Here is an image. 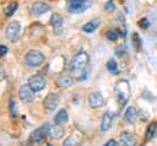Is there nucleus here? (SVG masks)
I'll return each mask as SVG.
<instances>
[{
  "instance_id": "f257e3e1",
  "label": "nucleus",
  "mask_w": 157,
  "mask_h": 146,
  "mask_svg": "<svg viewBox=\"0 0 157 146\" xmlns=\"http://www.w3.org/2000/svg\"><path fill=\"white\" fill-rule=\"evenodd\" d=\"M88 64H90V56L85 52L77 53L70 61V69L76 75L77 80H85L88 74Z\"/></svg>"
},
{
  "instance_id": "f03ea898",
  "label": "nucleus",
  "mask_w": 157,
  "mask_h": 146,
  "mask_svg": "<svg viewBox=\"0 0 157 146\" xmlns=\"http://www.w3.org/2000/svg\"><path fill=\"white\" fill-rule=\"evenodd\" d=\"M115 94H117V98L119 101L120 108L125 107V104L128 103V101L130 98V86H129V82L126 80H120L117 83Z\"/></svg>"
},
{
  "instance_id": "7ed1b4c3",
  "label": "nucleus",
  "mask_w": 157,
  "mask_h": 146,
  "mask_svg": "<svg viewBox=\"0 0 157 146\" xmlns=\"http://www.w3.org/2000/svg\"><path fill=\"white\" fill-rule=\"evenodd\" d=\"M49 126L50 124L49 123H45L43 126L38 128L37 130H34L29 139H28V146H37L38 144H40L43 141V139L45 136H48V131H49Z\"/></svg>"
},
{
  "instance_id": "20e7f679",
  "label": "nucleus",
  "mask_w": 157,
  "mask_h": 146,
  "mask_svg": "<svg viewBox=\"0 0 157 146\" xmlns=\"http://www.w3.org/2000/svg\"><path fill=\"white\" fill-rule=\"evenodd\" d=\"M25 61L28 66H32V67L40 66L44 63V54L37 49L28 50L25 55Z\"/></svg>"
},
{
  "instance_id": "39448f33",
  "label": "nucleus",
  "mask_w": 157,
  "mask_h": 146,
  "mask_svg": "<svg viewBox=\"0 0 157 146\" xmlns=\"http://www.w3.org/2000/svg\"><path fill=\"white\" fill-rule=\"evenodd\" d=\"M18 97H20V101L25 104H28L31 102L34 101L36 98V92L31 88V86L28 83L26 85H22L18 90Z\"/></svg>"
},
{
  "instance_id": "423d86ee",
  "label": "nucleus",
  "mask_w": 157,
  "mask_h": 146,
  "mask_svg": "<svg viewBox=\"0 0 157 146\" xmlns=\"http://www.w3.org/2000/svg\"><path fill=\"white\" fill-rule=\"evenodd\" d=\"M20 31H21V23L18 21H11L6 29H5V36L11 42H16L17 38H18V34H20Z\"/></svg>"
},
{
  "instance_id": "0eeeda50",
  "label": "nucleus",
  "mask_w": 157,
  "mask_h": 146,
  "mask_svg": "<svg viewBox=\"0 0 157 146\" xmlns=\"http://www.w3.org/2000/svg\"><path fill=\"white\" fill-rule=\"evenodd\" d=\"M91 0H75L69 2V11L74 13H81L91 6Z\"/></svg>"
},
{
  "instance_id": "6e6552de",
  "label": "nucleus",
  "mask_w": 157,
  "mask_h": 146,
  "mask_svg": "<svg viewBox=\"0 0 157 146\" xmlns=\"http://www.w3.org/2000/svg\"><path fill=\"white\" fill-rule=\"evenodd\" d=\"M27 83L31 86V88L34 92H39V91L44 90V87H45V79L40 74H36L28 79Z\"/></svg>"
},
{
  "instance_id": "1a4fd4ad",
  "label": "nucleus",
  "mask_w": 157,
  "mask_h": 146,
  "mask_svg": "<svg viewBox=\"0 0 157 146\" xmlns=\"http://www.w3.org/2000/svg\"><path fill=\"white\" fill-rule=\"evenodd\" d=\"M59 101H60L59 94L55 93V92H50V93H48L47 97L44 98V101H43V106H44L45 110H48V112H53V110L58 107Z\"/></svg>"
},
{
  "instance_id": "9d476101",
  "label": "nucleus",
  "mask_w": 157,
  "mask_h": 146,
  "mask_svg": "<svg viewBox=\"0 0 157 146\" xmlns=\"http://www.w3.org/2000/svg\"><path fill=\"white\" fill-rule=\"evenodd\" d=\"M115 119V113L114 112H110V110H107L103 113L102 115V120H101V130L102 131H108L110 128H112V124Z\"/></svg>"
},
{
  "instance_id": "9b49d317",
  "label": "nucleus",
  "mask_w": 157,
  "mask_h": 146,
  "mask_svg": "<svg viewBox=\"0 0 157 146\" xmlns=\"http://www.w3.org/2000/svg\"><path fill=\"white\" fill-rule=\"evenodd\" d=\"M105 99L101 92H92L88 94V104L92 108H99L104 104Z\"/></svg>"
},
{
  "instance_id": "f8f14e48",
  "label": "nucleus",
  "mask_w": 157,
  "mask_h": 146,
  "mask_svg": "<svg viewBox=\"0 0 157 146\" xmlns=\"http://www.w3.org/2000/svg\"><path fill=\"white\" fill-rule=\"evenodd\" d=\"M49 10H50L49 4L44 2V1H34V2L31 5V12H32L33 15H37V16L43 15V13L48 12Z\"/></svg>"
},
{
  "instance_id": "ddd939ff",
  "label": "nucleus",
  "mask_w": 157,
  "mask_h": 146,
  "mask_svg": "<svg viewBox=\"0 0 157 146\" xmlns=\"http://www.w3.org/2000/svg\"><path fill=\"white\" fill-rule=\"evenodd\" d=\"M119 144L121 146H136L137 140H136V136L134 134L124 131L119 136Z\"/></svg>"
},
{
  "instance_id": "4468645a",
  "label": "nucleus",
  "mask_w": 157,
  "mask_h": 146,
  "mask_svg": "<svg viewBox=\"0 0 157 146\" xmlns=\"http://www.w3.org/2000/svg\"><path fill=\"white\" fill-rule=\"evenodd\" d=\"M50 25H52L54 32L58 34V33L61 31V28H63V17H61V15L54 12V13L50 16Z\"/></svg>"
},
{
  "instance_id": "2eb2a0df",
  "label": "nucleus",
  "mask_w": 157,
  "mask_h": 146,
  "mask_svg": "<svg viewBox=\"0 0 157 146\" xmlns=\"http://www.w3.org/2000/svg\"><path fill=\"white\" fill-rule=\"evenodd\" d=\"M64 135V129L61 125L59 124H53L49 126V131H48V136H50L52 139H60Z\"/></svg>"
},
{
  "instance_id": "dca6fc26",
  "label": "nucleus",
  "mask_w": 157,
  "mask_h": 146,
  "mask_svg": "<svg viewBox=\"0 0 157 146\" xmlns=\"http://www.w3.org/2000/svg\"><path fill=\"white\" fill-rule=\"evenodd\" d=\"M80 144H81V135L78 133H74L64 140L63 146H78Z\"/></svg>"
},
{
  "instance_id": "f3484780",
  "label": "nucleus",
  "mask_w": 157,
  "mask_h": 146,
  "mask_svg": "<svg viewBox=\"0 0 157 146\" xmlns=\"http://www.w3.org/2000/svg\"><path fill=\"white\" fill-rule=\"evenodd\" d=\"M136 118H137V112L134 107H128L126 110H125V114H124V119L126 123L129 124H134L136 121Z\"/></svg>"
},
{
  "instance_id": "a211bd4d",
  "label": "nucleus",
  "mask_w": 157,
  "mask_h": 146,
  "mask_svg": "<svg viewBox=\"0 0 157 146\" xmlns=\"http://www.w3.org/2000/svg\"><path fill=\"white\" fill-rule=\"evenodd\" d=\"M99 23H101V20H99V18H94V20H92V21L85 23V25L82 26V31L86 32V33H92V32H94V31L98 28Z\"/></svg>"
},
{
  "instance_id": "6ab92c4d",
  "label": "nucleus",
  "mask_w": 157,
  "mask_h": 146,
  "mask_svg": "<svg viewBox=\"0 0 157 146\" xmlns=\"http://www.w3.org/2000/svg\"><path fill=\"white\" fill-rule=\"evenodd\" d=\"M69 119V115H67V112L65 109H60L55 115H54V123L55 124H59V125H63Z\"/></svg>"
},
{
  "instance_id": "aec40b11",
  "label": "nucleus",
  "mask_w": 157,
  "mask_h": 146,
  "mask_svg": "<svg viewBox=\"0 0 157 146\" xmlns=\"http://www.w3.org/2000/svg\"><path fill=\"white\" fill-rule=\"evenodd\" d=\"M58 83H59V86H61V87H70V86H72L74 80H72L69 75H61V76L58 79Z\"/></svg>"
},
{
  "instance_id": "412c9836",
  "label": "nucleus",
  "mask_w": 157,
  "mask_h": 146,
  "mask_svg": "<svg viewBox=\"0 0 157 146\" xmlns=\"http://www.w3.org/2000/svg\"><path fill=\"white\" fill-rule=\"evenodd\" d=\"M156 130H157V123H156V121H152L151 124H148V126H147V129H146L145 139H146V140H151V139L155 136Z\"/></svg>"
},
{
  "instance_id": "4be33fe9",
  "label": "nucleus",
  "mask_w": 157,
  "mask_h": 146,
  "mask_svg": "<svg viewBox=\"0 0 157 146\" xmlns=\"http://www.w3.org/2000/svg\"><path fill=\"white\" fill-rule=\"evenodd\" d=\"M107 69L109 72H112L113 75H117L119 72V67H118V64L115 61V59H109L107 61Z\"/></svg>"
},
{
  "instance_id": "5701e85b",
  "label": "nucleus",
  "mask_w": 157,
  "mask_h": 146,
  "mask_svg": "<svg viewBox=\"0 0 157 146\" xmlns=\"http://www.w3.org/2000/svg\"><path fill=\"white\" fill-rule=\"evenodd\" d=\"M17 10V4L16 2H11V4H9L5 9H4V12H5V15L7 16V17H10V16H12L13 15V12Z\"/></svg>"
},
{
  "instance_id": "b1692460",
  "label": "nucleus",
  "mask_w": 157,
  "mask_h": 146,
  "mask_svg": "<svg viewBox=\"0 0 157 146\" xmlns=\"http://www.w3.org/2000/svg\"><path fill=\"white\" fill-rule=\"evenodd\" d=\"M131 42H132V45H134L135 50H140L141 49V39H140V37H139L137 33H132Z\"/></svg>"
},
{
  "instance_id": "393cba45",
  "label": "nucleus",
  "mask_w": 157,
  "mask_h": 146,
  "mask_svg": "<svg viewBox=\"0 0 157 146\" xmlns=\"http://www.w3.org/2000/svg\"><path fill=\"white\" fill-rule=\"evenodd\" d=\"M105 34H107V38H108V39H110V40H115V39L120 36V32H118L117 29H109Z\"/></svg>"
},
{
  "instance_id": "a878e982",
  "label": "nucleus",
  "mask_w": 157,
  "mask_h": 146,
  "mask_svg": "<svg viewBox=\"0 0 157 146\" xmlns=\"http://www.w3.org/2000/svg\"><path fill=\"white\" fill-rule=\"evenodd\" d=\"M104 10L107 12H113L115 10V4H114V0H108L104 5Z\"/></svg>"
},
{
  "instance_id": "bb28decb",
  "label": "nucleus",
  "mask_w": 157,
  "mask_h": 146,
  "mask_svg": "<svg viewBox=\"0 0 157 146\" xmlns=\"http://www.w3.org/2000/svg\"><path fill=\"white\" fill-rule=\"evenodd\" d=\"M9 110H10V114L12 115V117H16L17 115V110H16V104H15V102L11 99L10 101V104H9Z\"/></svg>"
},
{
  "instance_id": "cd10ccee",
  "label": "nucleus",
  "mask_w": 157,
  "mask_h": 146,
  "mask_svg": "<svg viewBox=\"0 0 157 146\" xmlns=\"http://www.w3.org/2000/svg\"><path fill=\"white\" fill-rule=\"evenodd\" d=\"M139 26L141 27V28H147L148 26H150V21H148V18H146V17H142V18H140L139 20Z\"/></svg>"
},
{
  "instance_id": "c85d7f7f",
  "label": "nucleus",
  "mask_w": 157,
  "mask_h": 146,
  "mask_svg": "<svg viewBox=\"0 0 157 146\" xmlns=\"http://www.w3.org/2000/svg\"><path fill=\"white\" fill-rule=\"evenodd\" d=\"M125 50H126V47H125V44H121V45H119V47L117 48L115 53H117V55H118V56H123V54L125 53Z\"/></svg>"
},
{
  "instance_id": "c756f323",
  "label": "nucleus",
  "mask_w": 157,
  "mask_h": 146,
  "mask_svg": "<svg viewBox=\"0 0 157 146\" xmlns=\"http://www.w3.org/2000/svg\"><path fill=\"white\" fill-rule=\"evenodd\" d=\"M6 53H7V48H6V45L0 44V58H1V56H4Z\"/></svg>"
},
{
  "instance_id": "7c9ffc66",
  "label": "nucleus",
  "mask_w": 157,
  "mask_h": 146,
  "mask_svg": "<svg viewBox=\"0 0 157 146\" xmlns=\"http://www.w3.org/2000/svg\"><path fill=\"white\" fill-rule=\"evenodd\" d=\"M103 146H119V144H118L115 140H113V139H112V140L107 141V142H105Z\"/></svg>"
},
{
  "instance_id": "2f4dec72",
  "label": "nucleus",
  "mask_w": 157,
  "mask_h": 146,
  "mask_svg": "<svg viewBox=\"0 0 157 146\" xmlns=\"http://www.w3.org/2000/svg\"><path fill=\"white\" fill-rule=\"evenodd\" d=\"M6 77V72H5V69L2 67V65H0V81L5 80Z\"/></svg>"
},
{
  "instance_id": "473e14b6",
  "label": "nucleus",
  "mask_w": 157,
  "mask_h": 146,
  "mask_svg": "<svg viewBox=\"0 0 157 146\" xmlns=\"http://www.w3.org/2000/svg\"><path fill=\"white\" fill-rule=\"evenodd\" d=\"M70 1H75V0H69V2H70Z\"/></svg>"
},
{
  "instance_id": "72a5a7b5",
  "label": "nucleus",
  "mask_w": 157,
  "mask_h": 146,
  "mask_svg": "<svg viewBox=\"0 0 157 146\" xmlns=\"http://www.w3.org/2000/svg\"><path fill=\"white\" fill-rule=\"evenodd\" d=\"M47 146H53V145H47Z\"/></svg>"
}]
</instances>
